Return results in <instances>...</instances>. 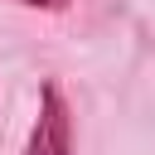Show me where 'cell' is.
<instances>
[{
	"instance_id": "6da1fadb",
	"label": "cell",
	"mask_w": 155,
	"mask_h": 155,
	"mask_svg": "<svg viewBox=\"0 0 155 155\" xmlns=\"http://www.w3.org/2000/svg\"><path fill=\"white\" fill-rule=\"evenodd\" d=\"M19 155H73V107L58 82L39 87V111H34V126Z\"/></svg>"
},
{
	"instance_id": "7a4b0ae2",
	"label": "cell",
	"mask_w": 155,
	"mask_h": 155,
	"mask_svg": "<svg viewBox=\"0 0 155 155\" xmlns=\"http://www.w3.org/2000/svg\"><path fill=\"white\" fill-rule=\"evenodd\" d=\"M15 5H24V10H44V15H58V10H68L73 0H15Z\"/></svg>"
}]
</instances>
